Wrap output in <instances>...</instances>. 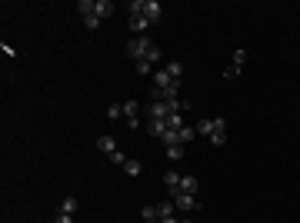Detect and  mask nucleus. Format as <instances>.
Instances as JSON below:
<instances>
[{
	"label": "nucleus",
	"mask_w": 300,
	"mask_h": 223,
	"mask_svg": "<svg viewBox=\"0 0 300 223\" xmlns=\"http://www.w3.org/2000/svg\"><path fill=\"white\" fill-rule=\"evenodd\" d=\"M127 57L134 60V64H160V47L154 43L150 37H134L127 43Z\"/></svg>",
	"instance_id": "1"
},
{
	"label": "nucleus",
	"mask_w": 300,
	"mask_h": 223,
	"mask_svg": "<svg viewBox=\"0 0 300 223\" xmlns=\"http://www.w3.org/2000/svg\"><path fill=\"white\" fill-rule=\"evenodd\" d=\"M197 133H200V137H207L213 147H223V144H227V120H223V117L197 120Z\"/></svg>",
	"instance_id": "2"
},
{
	"label": "nucleus",
	"mask_w": 300,
	"mask_h": 223,
	"mask_svg": "<svg viewBox=\"0 0 300 223\" xmlns=\"http://www.w3.org/2000/svg\"><path fill=\"white\" fill-rule=\"evenodd\" d=\"M130 14H140V17H147L150 24H157L160 20V14H164V7H160L157 0H130Z\"/></svg>",
	"instance_id": "3"
},
{
	"label": "nucleus",
	"mask_w": 300,
	"mask_h": 223,
	"mask_svg": "<svg viewBox=\"0 0 300 223\" xmlns=\"http://www.w3.org/2000/svg\"><path fill=\"white\" fill-rule=\"evenodd\" d=\"M170 117V100H150L147 104V120H167Z\"/></svg>",
	"instance_id": "4"
},
{
	"label": "nucleus",
	"mask_w": 300,
	"mask_h": 223,
	"mask_svg": "<svg viewBox=\"0 0 300 223\" xmlns=\"http://www.w3.org/2000/svg\"><path fill=\"white\" fill-rule=\"evenodd\" d=\"M170 200H174V207L183 210V213H194V210H200V200H197V197H187V193H177V197H170Z\"/></svg>",
	"instance_id": "5"
},
{
	"label": "nucleus",
	"mask_w": 300,
	"mask_h": 223,
	"mask_svg": "<svg viewBox=\"0 0 300 223\" xmlns=\"http://www.w3.org/2000/svg\"><path fill=\"white\" fill-rule=\"evenodd\" d=\"M137 113H140V104H137V100H127L124 104V117H127V127L130 130L140 127V117H137Z\"/></svg>",
	"instance_id": "6"
},
{
	"label": "nucleus",
	"mask_w": 300,
	"mask_h": 223,
	"mask_svg": "<svg viewBox=\"0 0 300 223\" xmlns=\"http://www.w3.org/2000/svg\"><path fill=\"white\" fill-rule=\"evenodd\" d=\"M164 187H167L170 197H177V193H180V173H177V170H167L164 173Z\"/></svg>",
	"instance_id": "7"
},
{
	"label": "nucleus",
	"mask_w": 300,
	"mask_h": 223,
	"mask_svg": "<svg viewBox=\"0 0 300 223\" xmlns=\"http://www.w3.org/2000/svg\"><path fill=\"white\" fill-rule=\"evenodd\" d=\"M127 24H130V30H134V33H140V37H143V30H150V27H154L147 17H140V14H130V17H127Z\"/></svg>",
	"instance_id": "8"
},
{
	"label": "nucleus",
	"mask_w": 300,
	"mask_h": 223,
	"mask_svg": "<svg viewBox=\"0 0 300 223\" xmlns=\"http://www.w3.org/2000/svg\"><path fill=\"white\" fill-rule=\"evenodd\" d=\"M143 127H147V133H150V137H160V140H164V133H167V120H147Z\"/></svg>",
	"instance_id": "9"
},
{
	"label": "nucleus",
	"mask_w": 300,
	"mask_h": 223,
	"mask_svg": "<svg viewBox=\"0 0 300 223\" xmlns=\"http://www.w3.org/2000/svg\"><path fill=\"white\" fill-rule=\"evenodd\" d=\"M200 184H197V176H180V193H187V197H197Z\"/></svg>",
	"instance_id": "10"
},
{
	"label": "nucleus",
	"mask_w": 300,
	"mask_h": 223,
	"mask_svg": "<svg viewBox=\"0 0 300 223\" xmlns=\"http://www.w3.org/2000/svg\"><path fill=\"white\" fill-rule=\"evenodd\" d=\"M97 150H100V153H107V157H110V153L117 150V140H114V137H97Z\"/></svg>",
	"instance_id": "11"
},
{
	"label": "nucleus",
	"mask_w": 300,
	"mask_h": 223,
	"mask_svg": "<svg viewBox=\"0 0 300 223\" xmlns=\"http://www.w3.org/2000/svg\"><path fill=\"white\" fill-rule=\"evenodd\" d=\"M174 200H164V203H157V213H160V220H167V216H174Z\"/></svg>",
	"instance_id": "12"
},
{
	"label": "nucleus",
	"mask_w": 300,
	"mask_h": 223,
	"mask_svg": "<svg viewBox=\"0 0 300 223\" xmlns=\"http://www.w3.org/2000/svg\"><path fill=\"white\" fill-rule=\"evenodd\" d=\"M164 70L170 73V77H174V80H180V77H183V64H180V60H170V64H167Z\"/></svg>",
	"instance_id": "13"
},
{
	"label": "nucleus",
	"mask_w": 300,
	"mask_h": 223,
	"mask_svg": "<svg viewBox=\"0 0 300 223\" xmlns=\"http://www.w3.org/2000/svg\"><path fill=\"white\" fill-rule=\"evenodd\" d=\"M167 157L174 160V163H180V160H183V144H170V147H167Z\"/></svg>",
	"instance_id": "14"
},
{
	"label": "nucleus",
	"mask_w": 300,
	"mask_h": 223,
	"mask_svg": "<svg viewBox=\"0 0 300 223\" xmlns=\"http://www.w3.org/2000/svg\"><path fill=\"white\" fill-rule=\"evenodd\" d=\"M143 223H160V213H157V207H143Z\"/></svg>",
	"instance_id": "15"
},
{
	"label": "nucleus",
	"mask_w": 300,
	"mask_h": 223,
	"mask_svg": "<svg viewBox=\"0 0 300 223\" xmlns=\"http://www.w3.org/2000/svg\"><path fill=\"white\" fill-rule=\"evenodd\" d=\"M167 127H170V130L187 127V123H183V113H170V117H167Z\"/></svg>",
	"instance_id": "16"
},
{
	"label": "nucleus",
	"mask_w": 300,
	"mask_h": 223,
	"mask_svg": "<svg viewBox=\"0 0 300 223\" xmlns=\"http://www.w3.org/2000/svg\"><path fill=\"white\" fill-rule=\"evenodd\" d=\"M124 173L127 176H140V163H137V160H127V163H124Z\"/></svg>",
	"instance_id": "17"
},
{
	"label": "nucleus",
	"mask_w": 300,
	"mask_h": 223,
	"mask_svg": "<svg viewBox=\"0 0 300 223\" xmlns=\"http://www.w3.org/2000/svg\"><path fill=\"white\" fill-rule=\"evenodd\" d=\"M177 133H180V144H190V140H194V133H197V127H180Z\"/></svg>",
	"instance_id": "18"
},
{
	"label": "nucleus",
	"mask_w": 300,
	"mask_h": 223,
	"mask_svg": "<svg viewBox=\"0 0 300 223\" xmlns=\"http://www.w3.org/2000/svg\"><path fill=\"white\" fill-rule=\"evenodd\" d=\"M73 210H77V200H73V197H67V200L60 203V213H70V216H73Z\"/></svg>",
	"instance_id": "19"
},
{
	"label": "nucleus",
	"mask_w": 300,
	"mask_h": 223,
	"mask_svg": "<svg viewBox=\"0 0 300 223\" xmlns=\"http://www.w3.org/2000/svg\"><path fill=\"white\" fill-rule=\"evenodd\" d=\"M84 27H87V30H97V27H100V17H94V14H84Z\"/></svg>",
	"instance_id": "20"
},
{
	"label": "nucleus",
	"mask_w": 300,
	"mask_h": 223,
	"mask_svg": "<svg viewBox=\"0 0 300 223\" xmlns=\"http://www.w3.org/2000/svg\"><path fill=\"white\" fill-rule=\"evenodd\" d=\"M107 117H110V120L124 117V104H110V107H107Z\"/></svg>",
	"instance_id": "21"
},
{
	"label": "nucleus",
	"mask_w": 300,
	"mask_h": 223,
	"mask_svg": "<svg viewBox=\"0 0 300 223\" xmlns=\"http://www.w3.org/2000/svg\"><path fill=\"white\" fill-rule=\"evenodd\" d=\"M110 160H114V167H124L130 157H127V153H120V150H114V153H110Z\"/></svg>",
	"instance_id": "22"
},
{
	"label": "nucleus",
	"mask_w": 300,
	"mask_h": 223,
	"mask_svg": "<svg viewBox=\"0 0 300 223\" xmlns=\"http://www.w3.org/2000/svg\"><path fill=\"white\" fill-rule=\"evenodd\" d=\"M247 60V50H234V67H240Z\"/></svg>",
	"instance_id": "23"
},
{
	"label": "nucleus",
	"mask_w": 300,
	"mask_h": 223,
	"mask_svg": "<svg viewBox=\"0 0 300 223\" xmlns=\"http://www.w3.org/2000/svg\"><path fill=\"white\" fill-rule=\"evenodd\" d=\"M237 73H240V67H234V64H230L227 70H223V77H227V80H237Z\"/></svg>",
	"instance_id": "24"
},
{
	"label": "nucleus",
	"mask_w": 300,
	"mask_h": 223,
	"mask_svg": "<svg viewBox=\"0 0 300 223\" xmlns=\"http://www.w3.org/2000/svg\"><path fill=\"white\" fill-rule=\"evenodd\" d=\"M57 223H73V216L70 213H57Z\"/></svg>",
	"instance_id": "25"
},
{
	"label": "nucleus",
	"mask_w": 300,
	"mask_h": 223,
	"mask_svg": "<svg viewBox=\"0 0 300 223\" xmlns=\"http://www.w3.org/2000/svg\"><path fill=\"white\" fill-rule=\"evenodd\" d=\"M160 223H180V220H177V216H167V220H160Z\"/></svg>",
	"instance_id": "26"
},
{
	"label": "nucleus",
	"mask_w": 300,
	"mask_h": 223,
	"mask_svg": "<svg viewBox=\"0 0 300 223\" xmlns=\"http://www.w3.org/2000/svg\"><path fill=\"white\" fill-rule=\"evenodd\" d=\"M180 223H194V220H180Z\"/></svg>",
	"instance_id": "27"
}]
</instances>
